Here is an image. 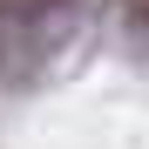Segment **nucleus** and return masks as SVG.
<instances>
[{"label": "nucleus", "mask_w": 149, "mask_h": 149, "mask_svg": "<svg viewBox=\"0 0 149 149\" xmlns=\"http://www.w3.org/2000/svg\"><path fill=\"white\" fill-rule=\"evenodd\" d=\"M129 7H136V14H142V20H149V0H129Z\"/></svg>", "instance_id": "nucleus-1"}, {"label": "nucleus", "mask_w": 149, "mask_h": 149, "mask_svg": "<svg viewBox=\"0 0 149 149\" xmlns=\"http://www.w3.org/2000/svg\"><path fill=\"white\" fill-rule=\"evenodd\" d=\"M0 34H7V0H0Z\"/></svg>", "instance_id": "nucleus-2"}]
</instances>
